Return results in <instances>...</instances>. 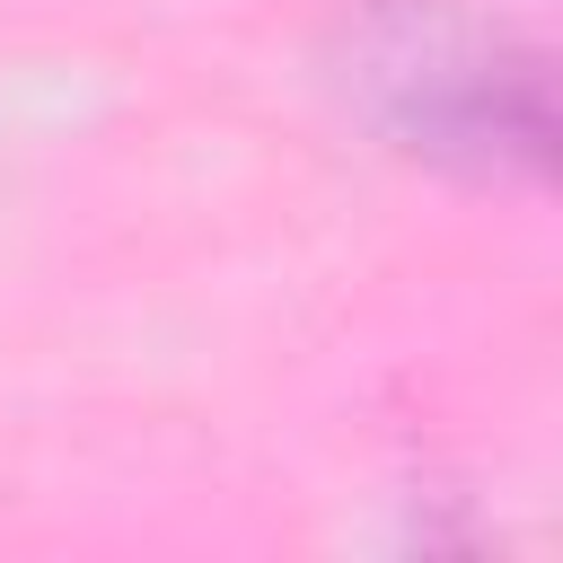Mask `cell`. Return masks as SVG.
<instances>
[{
    "instance_id": "cell-1",
    "label": "cell",
    "mask_w": 563,
    "mask_h": 563,
    "mask_svg": "<svg viewBox=\"0 0 563 563\" xmlns=\"http://www.w3.org/2000/svg\"><path fill=\"white\" fill-rule=\"evenodd\" d=\"M352 88L405 150H431V158L537 167L545 132H554L537 53L501 44L493 26H475L440 0H378L352 44Z\"/></svg>"
}]
</instances>
